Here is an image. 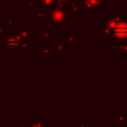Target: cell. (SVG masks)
Segmentation results:
<instances>
[{
    "instance_id": "obj_1",
    "label": "cell",
    "mask_w": 127,
    "mask_h": 127,
    "mask_svg": "<svg viewBox=\"0 0 127 127\" xmlns=\"http://www.w3.org/2000/svg\"><path fill=\"white\" fill-rule=\"evenodd\" d=\"M102 24L112 30L113 36L116 40H127V22L121 21L117 23L108 17Z\"/></svg>"
},
{
    "instance_id": "obj_2",
    "label": "cell",
    "mask_w": 127,
    "mask_h": 127,
    "mask_svg": "<svg viewBox=\"0 0 127 127\" xmlns=\"http://www.w3.org/2000/svg\"><path fill=\"white\" fill-rule=\"evenodd\" d=\"M49 16H50V21L54 25H61V26H65V10H60L54 6L48 8Z\"/></svg>"
},
{
    "instance_id": "obj_3",
    "label": "cell",
    "mask_w": 127,
    "mask_h": 127,
    "mask_svg": "<svg viewBox=\"0 0 127 127\" xmlns=\"http://www.w3.org/2000/svg\"><path fill=\"white\" fill-rule=\"evenodd\" d=\"M20 47V42L14 39L11 36H5V43H4V48L6 49H16Z\"/></svg>"
},
{
    "instance_id": "obj_4",
    "label": "cell",
    "mask_w": 127,
    "mask_h": 127,
    "mask_svg": "<svg viewBox=\"0 0 127 127\" xmlns=\"http://www.w3.org/2000/svg\"><path fill=\"white\" fill-rule=\"evenodd\" d=\"M34 15H35L36 18H38V20L40 22H43L46 19V17H47V13L44 11L43 8H37V9H35Z\"/></svg>"
},
{
    "instance_id": "obj_5",
    "label": "cell",
    "mask_w": 127,
    "mask_h": 127,
    "mask_svg": "<svg viewBox=\"0 0 127 127\" xmlns=\"http://www.w3.org/2000/svg\"><path fill=\"white\" fill-rule=\"evenodd\" d=\"M56 46H57V49H56V50H57L58 53H60V54H64V55L66 53V47H65V45L63 44L62 40H58Z\"/></svg>"
},
{
    "instance_id": "obj_6",
    "label": "cell",
    "mask_w": 127,
    "mask_h": 127,
    "mask_svg": "<svg viewBox=\"0 0 127 127\" xmlns=\"http://www.w3.org/2000/svg\"><path fill=\"white\" fill-rule=\"evenodd\" d=\"M21 36L23 38V40H28L29 38V34H30V27L28 26H23L21 27Z\"/></svg>"
},
{
    "instance_id": "obj_7",
    "label": "cell",
    "mask_w": 127,
    "mask_h": 127,
    "mask_svg": "<svg viewBox=\"0 0 127 127\" xmlns=\"http://www.w3.org/2000/svg\"><path fill=\"white\" fill-rule=\"evenodd\" d=\"M39 35L42 36L45 41H48V40H52L53 39V33L51 31H41V32H39Z\"/></svg>"
},
{
    "instance_id": "obj_8",
    "label": "cell",
    "mask_w": 127,
    "mask_h": 127,
    "mask_svg": "<svg viewBox=\"0 0 127 127\" xmlns=\"http://www.w3.org/2000/svg\"><path fill=\"white\" fill-rule=\"evenodd\" d=\"M117 49H118L122 54L127 53V40H125L124 44H118V45H117Z\"/></svg>"
},
{
    "instance_id": "obj_9",
    "label": "cell",
    "mask_w": 127,
    "mask_h": 127,
    "mask_svg": "<svg viewBox=\"0 0 127 127\" xmlns=\"http://www.w3.org/2000/svg\"><path fill=\"white\" fill-rule=\"evenodd\" d=\"M53 6L56 7V8H58V9H60V10H65V3H64V2H62V1L56 0Z\"/></svg>"
},
{
    "instance_id": "obj_10",
    "label": "cell",
    "mask_w": 127,
    "mask_h": 127,
    "mask_svg": "<svg viewBox=\"0 0 127 127\" xmlns=\"http://www.w3.org/2000/svg\"><path fill=\"white\" fill-rule=\"evenodd\" d=\"M74 43H75V37L74 36H70V35L65 36V44L66 45H73Z\"/></svg>"
},
{
    "instance_id": "obj_11",
    "label": "cell",
    "mask_w": 127,
    "mask_h": 127,
    "mask_svg": "<svg viewBox=\"0 0 127 127\" xmlns=\"http://www.w3.org/2000/svg\"><path fill=\"white\" fill-rule=\"evenodd\" d=\"M69 9H70V11L73 12V13L78 12V10H79V4H77V3H75V2L73 1V2H71V3L69 4Z\"/></svg>"
},
{
    "instance_id": "obj_12",
    "label": "cell",
    "mask_w": 127,
    "mask_h": 127,
    "mask_svg": "<svg viewBox=\"0 0 127 127\" xmlns=\"http://www.w3.org/2000/svg\"><path fill=\"white\" fill-rule=\"evenodd\" d=\"M93 6V8H100L102 5V0H87Z\"/></svg>"
},
{
    "instance_id": "obj_13",
    "label": "cell",
    "mask_w": 127,
    "mask_h": 127,
    "mask_svg": "<svg viewBox=\"0 0 127 127\" xmlns=\"http://www.w3.org/2000/svg\"><path fill=\"white\" fill-rule=\"evenodd\" d=\"M110 18L114 21V22H121V21H123V18L120 16V15H118V14H115V13H112L111 14V16H110Z\"/></svg>"
},
{
    "instance_id": "obj_14",
    "label": "cell",
    "mask_w": 127,
    "mask_h": 127,
    "mask_svg": "<svg viewBox=\"0 0 127 127\" xmlns=\"http://www.w3.org/2000/svg\"><path fill=\"white\" fill-rule=\"evenodd\" d=\"M55 1H56V0H45V1L43 2V4H44V6H45V7L50 8V7H52V6L54 5Z\"/></svg>"
},
{
    "instance_id": "obj_15",
    "label": "cell",
    "mask_w": 127,
    "mask_h": 127,
    "mask_svg": "<svg viewBox=\"0 0 127 127\" xmlns=\"http://www.w3.org/2000/svg\"><path fill=\"white\" fill-rule=\"evenodd\" d=\"M29 45H30V41L29 40H23L20 43V47L21 48H24V49H27L29 47Z\"/></svg>"
},
{
    "instance_id": "obj_16",
    "label": "cell",
    "mask_w": 127,
    "mask_h": 127,
    "mask_svg": "<svg viewBox=\"0 0 127 127\" xmlns=\"http://www.w3.org/2000/svg\"><path fill=\"white\" fill-rule=\"evenodd\" d=\"M16 22H17V20H16V18H9L8 20H7V24H8V26H16Z\"/></svg>"
},
{
    "instance_id": "obj_17",
    "label": "cell",
    "mask_w": 127,
    "mask_h": 127,
    "mask_svg": "<svg viewBox=\"0 0 127 127\" xmlns=\"http://www.w3.org/2000/svg\"><path fill=\"white\" fill-rule=\"evenodd\" d=\"M51 52H52V50H50V49L48 48V46H46V47H44L43 49L39 50V53H40V54H51Z\"/></svg>"
},
{
    "instance_id": "obj_18",
    "label": "cell",
    "mask_w": 127,
    "mask_h": 127,
    "mask_svg": "<svg viewBox=\"0 0 127 127\" xmlns=\"http://www.w3.org/2000/svg\"><path fill=\"white\" fill-rule=\"evenodd\" d=\"M25 3H26L27 5H29V6H31V7L34 6V1H33V0H26Z\"/></svg>"
},
{
    "instance_id": "obj_19",
    "label": "cell",
    "mask_w": 127,
    "mask_h": 127,
    "mask_svg": "<svg viewBox=\"0 0 127 127\" xmlns=\"http://www.w3.org/2000/svg\"><path fill=\"white\" fill-rule=\"evenodd\" d=\"M48 48H49L50 50H56V49H57V46H56V45L51 44V45H48Z\"/></svg>"
},
{
    "instance_id": "obj_20",
    "label": "cell",
    "mask_w": 127,
    "mask_h": 127,
    "mask_svg": "<svg viewBox=\"0 0 127 127\" xmlns=\"http://www.w3.org/2000/svg\"><path fill=\"white\" fill-rule=\"evenodd\" d=\"M65 17H66V18H69V17H70V13L65 12Z\"/></svg>"
},
{
    "instance_id": "obj_21",
    "label": "cell",
    "mask_w": 127,
    "mask_h": 127,
    "mask_svg": "<svg viewBox=\"0 0 127 127\" xmlns=\"http://www.w3.org/2000/svg\"><path fill=\"white\" fill-rule=\"evenodd\" d=\"M2 32H3V29H2V27H0V35L2 34Z\"/></svg>"
},
{
    "instance_id": "obj_22",
    "label": "cell",
    "mask_w": 127,
    "mask_h": 127,
    "mask_svg": "<svg viewBox=\"0 0 127 127\" xmlns=\"http://www.w3.org/2000/svg\"><path fill=\"white\" fill-rule=\"evenodd\" d=\"M1 7H2V1L0 0V8H1Z\"/></svg>"
},
{
    "instance_id": "obj_23",
    "label": "cell",
    "mask_w": 127,
    "mask_h": 127,
    "mask_svg": "<svg viewBox=\"0 0 127 127\" xmlns=\"http://www.w3.org/2000/svg\"><path fill=\"white\" fill-rule=\"evenodd\" d=\"M39 1H40V2H42V3H43V2H44V1H45V0H39Z\"/></svg>"
},
{
    "instance_id": "obj_24",
    "label": "cell",
    "mask_w": 127,
    "mask_h": 127,
    "mask_svg": "<svg viewBox=\"0 0 127 127\" xmlns=\"http://www.w3.org/2000/svg\"><path fill=\"white\" fill-rule=\"evenodd\" d=\"M123 1H124V2H125V3L127 4V0H123Z\"/></svg>"
},
{
    "instance_id": "obj_25",
    "label": "cell",
    "mask_w": 127,
    "mask_h": 127,
    "mask_svg": "<svg viewBox=\"0 0 127 127\" xmlns=\"http://www.w3.org/2000/svg\"><path fill=\"white\" fill-rule=\"evenodd\" d=\"M0 47H1V43H0Z\"/></svg>"
}]
</instances>
